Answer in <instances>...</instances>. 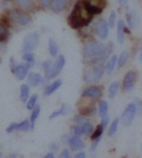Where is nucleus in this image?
Returning <instances> with one entry per match:
<instances>
[{"label":"nucleus","instance_id":"1","mask_svg":"<svg viewBox=\"0 0 142 158\" xmlns=\"http://www.w3.org/2000/svg\"><path fill=\"white\" fill-rule=\"evenodd\" d=\"M93 17L94 15L88 9L84 0H80L74 5L68 22L73 28H81L89 24L92 22Z\"/></svg>","mask_w":142,"mask_h":158},{"label":"nucleus","instance_id":"2","mask_svg":"<svg viewBox=\"0 0 142 158\" xmlns=\"http://www.w3.org/2000/svg\"><path fill=\"white\" fill-rule=\"evenodd\" d=\"M66 59L64 56H60L55 62H52L50 60H47L44 63V68H45V78L47 80H50L55 78L57 75L60 74L62 69L65 66Z\"/></svg>","mask_w":142,"mask_h":158},{"label":"nucleus","instance_id":"3","mask_svg":"<svg viewBox=\"0 0 142 158\" xmlns=\"http://www.w3.org/2000/svg\"><path fill=\"white\" fill-rule=\"evenodd\" d=\"M105 48V46L100 43L99 41L91 40L84 46L82 51V56L85 59H90V60L95 59L103 53Z\"/></svg>","mask_w":142,"mask_h":158},{"label":"nucleus","instance_id":"4","mask_svg":"<svg viewBox=\"0 0 142 158\" xmlns=\"http://www.w3.org/2000/svg\"><path fill=\"white\" fill-rule=\"evenodd\" d=\"M105 70V67L104 66V64L93 65L91 68H89V69H87L85 71L83 79L86 82H88V84L95 82L103 77Z\"/></svg>","mask_w":142,"mask_h":158},{"label":"nucleus","instance_id":"5","mask_svg":"<svg viewBox=\"0 0 142 158\" xmlns=\"http://www.w3.org/2000/svg\"><path fill=\"white\" fill-rule=\"evenodd\" d=\"M137 113V105L134 102L130 103L126 109L124 110L123 114L121 115V122L122 124L126 127H128L132 125L133 122V119L135 118V114Z\"/></svg>","mask_w":142,"mask_h":158},{"label":"nucleus","instance_id":"6","mask_svg":"<svg viewBox=\"0 0 142 158\" xmlns=\"http://www.w3.org/2000/svg\"><path fill=\"white\" fill-rule=\"evenodd\" d=\"M39 41H40V36L37 32L29 33L23 40L22 52L24 53L25 52H31L33 50L36 49V47L39 44Z\"/></svg>","mask_w":142,"mask_h":158},{"label":"nucleus","instance_id":"7","mask_svg":"<svg viewBox=\"0 0 142 158\" xmlns=\"http://www.w3.org/2000/svg\"><path fill=\"white\" fill-rule=\"evenodd\" d=\"M84 2L93 15L101 14L106 5L105 0H84Z\"/></svg>","mask_w":142,"mask_h":158},{"label":"nucleus","instance_id":"8","mask_svg":"<svg viewBox=\"0 0 142 158\" xmlns=\"http://www.w3.org/2000/svg\"><path fill=\"white\" fill-rule=\"evenodd\" d=\"M108 23L105 22V19H101L95 24V30H96L97 35L101 39L105 40L108 36Z\"/></svg>","mask_w":142,"mask_h":158},{"label":"nucleus","instance_id":"9","mask_svg":"<svg viewBox=\"0 0 142 158\" xmlns=\"http://www.w3.org/2000/svg\"><path fill=\"white\" fill-rule=\"evenodd\" d=\"M103 95V91H101V87L99 86H90L85 88L82 92V97L83 98H89L93 100L100 99Z\"/></svg>","mask_w":142,"mask_h":158},{"label":"nucleus","instance_id":"10","mask_svg":"<svg viewBox=\"0 0 142 158\" xmlns=\"http://www.w3.org/2000/svg\"><path fill=\"white\" fill-rule=\"evenodd\" d=\"M136 81V73L133 71H130L126 74V76L123 80V88L126 91H130L135 85Z\"/></svg>","mask_w":142,"mask_h":158},{"label":"nucleus","instance_id":"11","mask_svg":"<svg viewBox=\"0 0 142 158\" xmlns=\"http://www.w3.org/2000/svg\"><path fill=\"white\" fill-rule=\"evenodd\" d=\"M11 14H12L11 16L13 19L20 25H26L30 23V18L22 12L16 10V11H13Z\"/></svg>","mask_w":142,"mask_h":158},{"label":"nucleus","instance_id":"12","mask_svg":"<svg viewBox=\"0 0 142 158\" xmlns=\"http://www.w3.org/2000/svg\"><path fill=\"white\" fill-rule=\"evenodd\" d=\"M29 67L30 66L27 63H20V64L17 65L15 75H16V77L18 78V80H23L27 76Z\"/></svg>","mask_w":142,"mask_h":158},{"label":"nucleus","instance_id":"13","mask_svg":"<svg viewBox=\"0 0 142 158\" xmlns=\"http://www.w3.org/2000/svg\"><path fill=\"white\" fill-rule=\"evenodd\" d=\"M70 148L73 150H80L84 148V142L81 140L78 136H73L68 141Z\"/></svg>","mask_w":142,"mask_h":158},{"label":"nucleus","instance_id":"14","mask_svg":"<svg viewBox=\"0 0 142 158\" xmlns=\"http://www.w3.org/2000/svg\"><path fill=\"white\" fill-rule=\"evenodd\" d=\"M71 112H72V107L69 104H62V106H61V108L58 110V111L53 112L49 115V119L55 118L59 115H67V114H69Z\"/></svg>","mask_w":142,"mask_h":158},{"label":"nucleus","instance_id":"15","mask_svg":"<svg viewBox=\"0 0 142 158\" xmlns=\"http://www.w3.org/2000/svg\"><path fill=\"white\" fill-rule=\"evenodd\" d=\"M127 20H128V24L130 26V28L133 29L135 27H137L138 23H139V18L137 16V14L131 11L128 13V16H127Z\"/></svg>","mask_w":142,"mask_h":158},{"label":"nucleus","instance_id":"16","mask_svg":"<svg viewBox=\"0 0 142 158\" xmlns=\"http://www.w3.org/2000/svg\"><path fill=\"white\" fill-rule=\"evenodd\" d=\"M126 24L124 20H119L117 24V41L120 44H123L125 41V32H126Z\"/></svg>","mask_w":142,"mask_h":158},{"label":"nucleus","instance_id":"17","mask_svg":"<svg viewBox=\"0 0 142 158\" xmlns=\"http://www.w3.org/2000/svg\"><path fill=\"white\" fill-rule=\"evenodd\" d=\"M28 84L32 86H37L43 81V77L39 73H30L28 76Z\"/></svg>","mask_w":142,"mask_h":158},{"label":"nucleus","instance_id":"18","mask_svg":"<svg viewBox=\"0 0 142 158\" xmlns=\"http://www.w3.org/2000/svg\"><path fill=\"white\" fill-rule=\"evenodd\" d=\"M117 63H118V58H117V56H112L109 58V60L107 61V63L105 65V72H106L107 75H110L114 71V69H115V67H116Z\"/></svg>","mask_w":142,"mask_h":158},{"label":"nucleus","instance_id":"19","mask_svg":"<svg viewBox=\"0 0 142 158\" xmlns=\"http://www.w3.org/2000/svg\"><path fill=\"white\" fill-rule=\"evenodd\" d=\"M61 85H62V81L61 80H57L55 81H53L52 84H50L49 86H47L45 88V95H51L52 93H54L58 88L61 87Z\"/></svg>","mask_w":142,"mask_h":158},{"label":"nucleus","instance_id":"20","mask_svg":"<svg viewBox=\"0 0 142 158\" xmlns=\"http://www.w3.org/2000/svg\"><path fill=\"white\" fill-rule=\"evenodd\" d=\"M119 87H120L119 81H113L112 84L109 85V87H108V91H107L108 97H109L110 99H113L115 96L117 95V93L119 91Z\"/></svg>","mask_w":142,"mask_h":158},{"label":"nucleus","instance_id":"21","mask_svg":"<svg viewBox=\"0 0 142 158\" xmlns=\"http://www.w3.org/2000/svg\"><path fill=\"white\" fill-rule=\"evenodd\" d=\"M98 112H99V115L101 116V118H104V116L107 115V113H108V104H107L106 101L101 100L99 102Z\"/></svg>","mask_w":142,"mask_h":158},{"label":"nucleus","instance_id":"22","mask_svg":"<svg viewBox=\"0 0 142 158\" xmlns=\"http://www.w3.org/2000/svg\"><path fill=\"white\" fill-rule=\"evenodd\" d=\"M49 53L52 57H55L57 54H58V45L57 43L54 41L53 39H49Z\"/></svg>","mask_w":142,"mask_h":158},{"label":"nucleus","instance_id":"23","mask_svg":"<svg viewBox=\"0 0 142 158\" xmlns=\"http://www.w3.org/2000/svg\"><path fill=\"white\" fill-rule=\"evenodd\" d=\"M40 112H41V108H40V106L37 105L35 108H34L33 112L31 114V118H30V122H31V128H32V130L34 129V126H35V122H36L37 118H39Z\"/></svg>","mask_w":142,"mask_h":158},{"label":"nucleus","instance_id":"24","mask_svg":"<svg viewBox=\"0 0 142 158\" xmlns=\"http://www.w3.org/2000/svg\"><path fill=\"white\" fill-rule=\"evenodd\" d=\"M119 118H114V120L110 123V126L109 128H108V131H107V135L108 136H113L115 133L117 132V130H118V125H119Z\"/></svg>","mask_w":142,"mask_h":158},{"label":"nucleus","instance_id":"25","mask_svg":"<svg viewBox=\"0 0 142 158\" xmlns=\"http://www.w3.org/2000/svg\"><path fill=\"white\" fill-rule=\"evenodd\" d=\"M9 37V31L7 26L3 23H0V42L3 43L8 39Z\"/></svg>","mask_w":142,"mask_h":158},{"label":"nucleus","instance_id":"26","mask_svg":"<svg viewBox=\"0 0 142 158\" xmlns=\"http://www.w3.org/2000/svg\"><path fill=\"white\" fill-rule=\"evenodd\" d=\"M68 0H54V3H53V10L55 11L56 13H59L62 11L65 6L67 4Z\"/></svg>","mask_w":142,"mask_h":158},{"label":"nucleus","instance_id":"27","mask_svg":"<svg viewBox=\"0 0 142 158\" xmlns=\"http://www.w3.org/2000/svg\"><path fill=\"white\" fill-rule=\"evenodd\" d=\"M29 96V86L27 85H22L20 86V100L26 102Z\"/></svg>","mask_w":142,"mask_h":158},{"label":"nucleus","instance_id":"28","mask_svg":"<svg viewBox=\"0 0 142 158\" xmlns=\"http://www.w3.org/2000/svg\"><path fill=\"white\" fill-rule=\"evenodd\" d=\"M18 131H23V132H27V131H29V130H32L31 122L28 119H24L22 122H20L18 124Z\"/></svg>","mask_w":142,"mask_h":158},{"label":"nucleus","instance_id":"29","mask_svg":"<svg viewBox=\"0 0 142 158\" xmlns=\"http://www.w3.org/2000/svg\"><path fill=\"white\" fill-rule=\"evenodd\" d=\"M104 127L101 126V124H99L96 128H95L93 134L91 135V139L94 141V140H97V139H101V136H103V133H104Z\"/></svg>","mask_w":142,"mask_h":158},{"label":"nucleus","instance_id":"30","mask_svg":"<svg viewBox=\"0 0 142 158\" xmlns=\"http://www.w3.org/2000/svg\"><path fill=\"white\" fill-rule=\"evenodd\" d=\"M81 125H82V128H83V134L84 135L89 136V135L93 134V132H94V126L92 125L91 122L86 121V122L83 123V124H81Z\"/></svg>","mask_w":142,"mask_h":158},{"label":"nucleus","instance_id":"31","mask_svg":"<svg viewBox=\"0 0 142 158\" xmlns=\"http://www.w3.org/2000/svg\"><path fill=\"white\" fill-rule=\"evenodd\" d=\"M128 59V51H124L122 52V53L120 54V56L118 58V66L119 67H123Z\"/></svg>","mask_w":142,"mask_h":158},{"label":"nucleus","instance_id":"32","mask_svg":"<svg viewBox=\"0 0 142 158\" xmlns=\"http://www.w3.org/2000/svg\"><path fill=\"white\" fill-rule=\"evenodd\" d=\"M22 57H23V60L26 61V63L30 67L33 66L34 63H35V56H34L32 52H25Z\"/></svg>","mask_w":142,"mask_h":158},{"label":"nucleus","instance_id":"33","mask_svg":"<svg viewBox=\"0 0 142 158\" xmlns=\"http://www.w3.org/2000/svg\"><path fill=\"white\" fill-rule=\"evenodd\" d=\"M37 100H38V95L37 94H34L32 95L31 97L29 98L28 102H27V105H26V108L28 110H32L36 107V103H37Z\"/></svg>","mask_w":142,"mask_h":158},{"label":"nucleus","instance_id":"34","mask_svg":"<svg viewBox=\"0 0 142 158\" xmlns=\"http://www.w3.org/2000/svg\"><path fill=\"white\" fill-rule=\"evenodd\" d=\"M72 134L73 136H78V137L81 135H84L82 125H76V126L72 127Z\"/></svg>","mask_w":142,"mask_h":158},{"label":"nucleus","instance_id":"35","mask_svg":"<svg viewBox=\"0 0 142 158\" xmlns=\"http://www.w3.org/2000/svg\"><path fill=\"white\" fill-rule=\"evenodd\" d=\"M115 23H116V13H115L114 11H112L110 13V16L109 18H108V26L110 27V28H113V27L115 26Z\"/></svg>","mask_w":142,"mask_h":158},{"label":"nucleus","instance_id":"36","mask_svg":"<svg viewBox=\"0 0 142 158\" xmlns=\"http://www.w3.org/2000/svg\"><path fill=\"white\" fill-rule=\"evenodd\" d=\"M73 121L76 122L77 125H81V124H83L84 122H86L87 120H86V116L85 115L79 114L74 116V118H73Z\"/></svg>","mask_w":142,"mask_h":158},{"label":"nucleus","instance_id":"37","mask_svg":"<svg viewBox=\"0 0 142 158\" xmlns=\"http://www.w3.org/2000/svg\"><path fill=\"white\" fill-rule=\"evenodd\" d=\"M18 3L22 7H23V8H28L31 5L30 0H18Z\"/></svg>","mask_w":142,"mask_h":158},{"label":"nucleus","instance_id":"38","mask_svg":"<svg viewBox=\"0 0 142 158\" xmlns=\"http://www.w3.org/2000/svg\"><path fill=\"white\" fill-rule=\"evenodd\" d=\"M18 123H16V122L12 123V124L9 125L8 128L6 129V131L8 132V133H12L14 131H16V130H18Z\"/></svg>","mask_w":142,"mask_h":158},{"label":"nucleus","instance_id":"39","mask_svg":"<svg viewBox=\"0 0 142 158\" xmlns=\"http://www.w3.org/2000/svg\"><path fill=\"white\" fill-rule=\"evenodd\" d=\"M100 142H101V139H97V140H94V141H93V143H92V146H91V148H90V152H94L95 150H96V148H97V147L99 146Z\"/></svg>","mask_w":142,"mask_h":158},{"label":"nucleus","instance_id":"40","mask_svg":"<svg viewBox=\"0 0 142 158\" xmlns=\"http://www.w3.org/2000/svg\"><path fill=\"white\" fill-rule=\"evenodd\" d=\"M108 122H109V118H108V116L106 115V116H104V118H101V123H100V124L105 128V127L107 126Z\"/></svg>","mask_w":142,"mask_h":158},{"label":"nucleus","instance_id":"41","mask_svg":"<svg viewBox=\"0 0 142 158\" xmlns=\"http://www.w3.org/2000/svg\"><path fill=\"white\" fill-rule=\"evenodd\" d=\"M59 158H72V157H71V153H70L69 150H68V149H64L63 152L60 153Z\"/></svg>","mask_w":142,"mask_h":158},{"label":"nucleus","instance_id":"42","mask_svg":"<svg viewBox=\"0 0 142 158\" xmlns=\"http://www.w3.org/2000/svg\"><path fill=\"white\" fill-rule=\"evenodd\" d=\"M10 67H11V71H12V73H15V71H16V68H17V64H16V62H15V59H14L13 57H11L10 58Z\"/></svg>","mask_w":142,"mask_h":158},{"label":"nucleus","instance_id":"43","mask_svg":"<svg viewBox=\"0 0 142 158\" xmlns=\"http://www.w3.org/2000/svg\"><path fill=\"white\" fill-rule=\"evenodd\" d=\"M74 158H86V153L84 152H79L76 154Z\"/></svg>","mask_w":142,"mask_h":158},{"label":"nucleus","instance_id":"44","mask_svg":"<svg viewBox=\"0 0 142 158\" xmlns=\"http://www.w3.org/2000/svg\"><path fill=\"white\" fill-rule=\"evenodd\" d=\"M41 2H42V4L45 7H50V5H51L50 0H41Z\"/></svg>","mask_w":142,"mask_h":158},{"label":"nucleus","instance_id":"45","mask_svg":"<svg viewBox=\"0 0 142 158\" xmlns=\"http://www.w3.org/2000/svg\"><path fill=\"white\" fill-rule=\"evenodd\" d=\"M121 6H126L128 2V0H118Z\"/></svg>","mask_w":142,"mask_h":158},{"label":"nucleus","instance_id":"46","mask_svg":"<svg viewBox=\"0 0 142 158\" xmlns=\"http://www.w3.org/2000/svg\"><path fill=\"white\" fill-rule=\"evenodd\" d=\"M44 158H54V154L52 152H49V153H47Z\"/></svg>","mask_w":142,"mask_h":158},{"label":"nucleus","instance_id":"47","mask_svg":"<svg viewBox=\"0 0 142 158\" xmlns=\"http://www.w3.org/2000/svg\"><path fill=\"white\" fill-rule=\"evenodd\" d=\"M139 61L142 63V49H141V51L139 52Z\"/></svg>","mask_w":142,"mask_h":158},{"label":"nucleus","instance_id":"48","mask_svg":"<svg viewBox=\"0 0 142 158\" xmlns=\"http://www.w3.org/2000/svg\"><path fill=\"white\" fill-rule=\"evenodd\" d=\"M0 158H2V153L1 152H0Z\"/></svg>","mask_w":142,"mask_h":158},{"label":"nucleus","instance_id":"49","mask_svg":"<svg viewBox=\"0 0 142 158\" xmlns=\"http://www.w3.org/2000/svg\"><path fill=\"white\" fill-rule=\"evenodd\" d=\"M141 148H142V147H141Z\"/></svg>","mask_w":142,"mask_h":158}]
</instances>
